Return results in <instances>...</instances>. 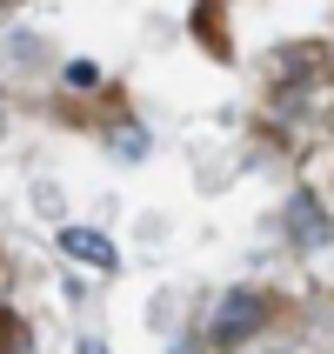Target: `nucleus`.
I'll return each instance as SVG.
<instances>
[{"instance_id":"1","label":"nucleus","mask_w":334,"mask_h":354,"mask_svg":"<svg viewBox=\"0 0 334 354\" xmlns=\"http://www.w3.org/2000/svg\"><path fill=\"white\" fill-rule=\"evenodd\" d=\"M261 321H268V295H254V288H234V295H221L214 321H207V341H214V348H234V341L261 335Z\"/></svg>"},{"instance_id":"2","label":"nucleus","mask_w":334,"mask_h":354,"mask_svg":"<svg viewBox=\"0 0 334 354\" xmlns=\"http://www.w3.org/2000/svg\"><path fill=\"white\" fill-rule=\"evenodd\" d=\"M60 254L67 261H87V268H114V241L107 234H94V227H67V234H60Z\"/></svg>"},{"instance_id":"3","label":"nucleus","mask_w":334,"mask_h":354,"mask_svg":"<svg viewBox=\"0 0 334 354\" xmlns=\"http://www.w3.org/2000/svg\"><path fill=\"white\" fill-rule=\"evenodd\" d=\"M67 87H80V94L100 87V67H94V60H74V67H67Z\"/></svg>"},{"instance_id":"4","label":"nucleus","mask_w":334,"mask_h":354,"mask_svg":"<svg viewBox=\"0 0 334 354\" xmlns=\"http://www.w3.org/2000/svg\"><path fill=\"white\" fill-rule=\"evenodd\" d=\"M80 354H107V348H100V341H80Z\"/></svg>"},{"instance_id":"5","label":"nucleus","mask_w":334,"mask_h":354,"mask_svg":"<svg viewBox=\"0 0 334 354\" xmlns=\"http://www.w3.org/2000/svg\"><path fill=\"white\" fill-rule=\"evenodd\" d=\"M174 354H194V348H174Z\"/></svg>"}]
</instances>
